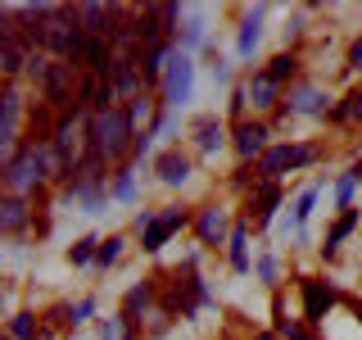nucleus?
Listing matches in <instances>:
<instances>
[{
    "mask_svg": "<svg viewBox=\"0 0 362 340\" xmlns=\"http://www.w3.org/2000/svg\"><path fill=\"white\" fill-rule=\"evenodd\" d=\"M14 336L18 340H37V322H32V313H18L14 317Z\"/></svg>",
    "mask_w": 362,
    "mask_h": 340,
    "instance_id": "4be33fe9",
    "label": "nucleus"
},
{
    "mask_svg": "<svg viewBox=\"0 0 362 340\" xmlns=\"http://www.w3.org/2000/svg\"><path fill=\"white\" fill-rule=\"evenodd\" d=\"M45 96L54 100V105H59V100H68V64H54L50 73H45Z\"/></svg>",
    "mask_w": 362,
    "mask_h": 340,
    "instance_id": "9d476101",
    "label": "nucleus"
},
{
    "mask_svg": "<svg viewBox=\"0 0 362 340\" xmlns=\"http://www.w3.org/2000/svg\"><path fill=\"white\" fill-rule=\"evenodd\" d=\"M32 41L45 45V50H54V55H82V23H77V9H45V18H41V28L32 32Z\"/></svg>",
    "mask_w": 362,
    "mask_h": 340,
    "instance_id": "f257e3e1",
    "label": "nucleus"
},
{
    "mask_svg": "<svg viewBox=\"0 0 362 340\" xmlns=\"http://www.w3.org/2000/svg\"><path fill=\"white\" fill-rule=\"evenodd\" d=\"M113 196H118V200H132V173H122L118 181H113Z\"/></svg>",
    "mask_w": 362,
    "mask_h": 340,
    "instance_id": "a878e982",
    "label": "nucleus"
},
{
    "mask_svg": "<svg viewBox=\"0 0 362 340\" xmlns=\"http://www.w3.org/2000/svg\"><path fill=\"white\" fill-rule=\"evenodd\" d=\"M286 336H290V340H313L308 332H303V327H286Z\"/></svg>",
    "mask_w": 362,
    "mask_h": 340,
    "instance_id": "c756f323",
    "label": "nucleus"
},
{
    "mask_svg": "<svg viewBox=\"0 0 362 340\" xmlns=\"http://www.w3.org/2000/svg\"><path fill=\"white\" fill-rule=\"evenodd\" d=\"M349 173H354V181H362V164H358V168H349Z\"/></svg>",
    "mask_w": 362,
    "mask_h": 340,
    "instance_id": "7c9ffc66",
    "label": "nucleus"
},
{
    "mask_svg": "<svg viewBox=\"0 0 362 340\" xmlns=\"http://www.w3.org/2000/svg\"><path fill=\"white\" fill-rule=\"evenodd\" d=\"M344 113H354V118H362V91H354V96H349V109Z\"/></svg>",
    "mask_w": 362,
    "mask_h": 340,
    "instance_id": "cd10ccee",
    "label": "nucleus"
},
{
    "mask_svg": "<svg viewBox=\"0 0 362 340\" xmlns=\"http://www.w3.org/2000/svg\"><path fill=\"white\" fill-rule=\"evenodd\" d=\"M199 232H204V241H213V236H222V213H204V218H199Z\"/></svg>",
    "mask_w": 362,
    "mask_h": 340,
    "instance_id": "6ab92c4d",
    "label": "nucleus"
},
{
    "mask_svg": "<svg viewBox=\"0 0 362 340\" xmlns=\"http://www.w3.org/2000/svg\"><path fill=\"white\" fill-rule=\"evenodd\" d=\"M354 222H358V218H354V213H344V218H339V222H335V232H331V236H326V254H335V245H339V241H344V236H349V232H354Z\"/></svg>",
    "mask_w": 362,
    "mask_h": 340,
    "instance_id": "2eb2a0df",
    "label": "nucleus"
},
{
    "mask_svg": "<svg viewBox=\"0 0 362 340\" xmlns=\"http://www.w3.org/2000/svg\"><path fill=\"white\" fill-rule=\"evenodd\" d=\"M190 77H195L190 60L186 55H173V68H168V105H186L190 100Z\"/></svg>",
    "mask_w": 362,
    "mask_h": 340,
    "instance_id": "20e7f679",
    "label": "nucleus"
},
{
    "mask_svg": "<svg viewBox=\"0 0 362 340\" xmlns=\"http://www.w3.org/2000/svg\"><path fill=\"white\" fill-rule=\"evenodd\" d=\"M32 168H37V154H32V150H23V154L14 159V164L5 168V186H14V191L32 186V177H37V173H32Z\"/></svg>",
    "mask_w": 362,
    "mask_h": 340,
    "instance_id": "0eeeda50",
    "label": "nucleus"
},
{
    "mask_svg": "<svg viewBox=\"0 0 362 340\" xmlns=\"http://www.w3.org/2000/svg\"><path fill=\"white\" fill-rule=\"evenodd\" d=\"M349 64H354V68H362V37L354 41V50H349Z\"/></svg>",
    "mask_w": 362,
    "mask_h": 340,
    "instance_id": "c85d7f7f",
    "label": "nucleus"
},
{
    "mask_svg": "<svg viewBox=\"0 0 362 340\" xmlns=\"http://www.w3.org/2000/svg\"><path fill=\"white\" fill-rule=\"evenodd\" d=\"M258 23H263V9H254V14H249V23L240 28V55L254 50V41H258Z\"/></svg>",
    "mask_w": 362,
    "mask_h": 340,
    "instance_id": "4468645a",
    "label": "nucleus"
},
{
    "mask_svg": "<svg viewBox=\"0 0 362 340\" xmlns=\"http://www.w3.org/2000/svg\"><path fill=\"white\" fill-rule=\"evenodd\" d=\"M290 109H299V113H322V109H326V100H322V96H317V91H303V96H299V100H294V105H290Z\"/></svg>",
    "mask_w": 362,
    "mask_h": 340,
    "instance_id": "f3484780",
    "label": "nucleus"
},
{
    "mask_svg": "<svg viewBox=\"0 0 362 340\" xmlns=\"http://www.w3.org/2000/svg\"><path fill=\"white\" fill-rule=\"evenodd\" d=\"M331 304H335L331 286H322V281H303V313H308V322H322Z\"/></svg>",
    "mask_w": 362,
    "mask_h": 340,
    "instance_id": "39448f33",
    "label": "nucleus"
},
{
    "mask_svg": "<svg viewBox=\"0 0 362 340\" xmlns=\"http://www.w3.org/2000/svg\"><path fill=\"white\" fill-rule=\"evenodd\" d=\"M290 73H294V60H290V55H276V60H272V68H267L272 82H281V77H290Z\"/></svg>",
    "mask_w": 362,
    "mask_h": 340,
    "instance_id": "412c9836",
    "label": "nucleus"
},
{
    "mask_svg": "<svg viewBox=\"0 0 362 340\" xmlns=\"http://www.w3.org/2000/svg\"><path fill=\"white\" fill-rule=\"evenodd\" d=\"M313 204H317V191H303V196H299V204H294V222H308V213H313Z\"/></svg>",
    "mask_w": 362,
    "mask_h": 340,
    "instance_id": "aec40b11",
    "label": "nucleus"
},
{
    "mask_svg": "<svg viewBox=\"0 0 362 340\" xmlns=\"http://www.w3.org/2000/svg\"><path fill=\"white\" fill-rule=\"evenodd\" d=\"M23 227H28V204L0 200V232H23Z\"/></svg>",
    "mask_w": 362,
    "mask_h": 340,
    "instance_id": "1a4fd4ad",
    "label": "nucleus"
},
{
    "mask_svg": "<svg viewBox=\"0 0 362 340\" xmlns=\"http://www.w3.org/2000/svg\"><path fill=\"white\" fill-rule=\"evenodd\" d=\"M145 113H150V105H145V96H136V105H132V123H141Z\"/></svg>",
    "mask_w": 362,
    "mask_h": 340,
    "instance_id": "bb28decb",
    "label": "nucleus"
},
{
    "mask_svg": "<svg viewBox=\"0 0 362 340\" xmlns=\"http://www.w3.org/2000/svg\"><path fill=\"white\" fill-rule=\"evenodd\" d=\"M249 96H254V105H272V100H276V82H272L267 73H258L254 86H249Z\"/></svg>",
    "mask_w": 362,
    "mask_h": 340,
    "instance_id": "f8f14e48",
    "label": "nucleus"
},
{
    "mask_svg": "<svg viewBox=\"0 0 362 340\" xmlns=\"http://www.w3.org/2000/svg\"><path fill=\"white\" fill-rule=\"evenodd\" d=\"M258 340H272V336H258Z\"/></svg>",
    "mask_w": 362,
    "mask_h": 340,
    "instance_id": "2f4dec72",
    "label": "nucleus"
},
{
    "mask_svg": "<svg viewBox=\"0 0 362 340\" xmlns=\"http://www.w3.org/2000/svg\"><path fill=\"white\" fill-rule=\"evenodd\" d=\"M158 177H163L168 186H177V181H186V177H190V159H186V154H177V150L158 154Z\"/></svg>",
    "mask_w": 362,
    "mask_h": 340,
    "instance_id": "6e6552de",
    "label": "nucleus"
},
{
    "mask_svg": "<svg viewBox=\"0 0 362 340\" xmlns=\"http://www.w3.org/2000/svg\"><path fill=\"white\" fill-rule=\"evenodd\" d=\"M95 245H100V241H90V236H86V241H77V245H73V264H90Z\"/></svg>",
    "mask_w": 362,
    "mask_h": 340,
    "instance_id": "b1692460",
    "label": "nucleus"
},
{
    "mask_svg": "<svg viewBox=\"0 0 362 340\" xmlns=\"http://www.w3.org/2000/svg\"><path fill=\"white\" fill-rule=\"evenodd\" d=\"M335 196H339V204H344V209H349V200H354V173H349V177H339Z\"/></svg>",
    "mask_w": 362,
    "mask_h": 340,
    "instance_id": "393cba45",
    "label": "nucleus"
},
{
    "mask_svg": "<svg viewBox=\"0 0 362 340\" xmlns=\"http://www.w3.org/2000/svg\"><path fill=\"white\" fill-rule=\"evenodd\" d=\"M303 164H313L308 145H276V150L263 159V177H281L286 168H303Z\"/></svg>",
    "mask_w": 362,
    "mask_h": 340,
    "instance_id": "7ed1b4c3",
    "label": "nucleus"
},
{
    "mask_svg": "<svg viewBox=\"0 0 362 340\" xmlns=\"http://www.w3.org/2000/svg\"><path fill=\"white\" fill-rule=\"evenodd\" d=\"M263 128H240V132H235V145H240V154H258V150H263Z\"/></svg>",
    "mask_w": 362,
    "mask_h": 340,
    "instance_id": "9b49d317",
    "label": "nucleus"
},
{
    "mask_svg": "<svg viewBox=\"0 0 362 340\" xmlns=\"http://www.w3.org/2000/svg\"><path fill=\"white\" fill-rule=\"evenodd\" d=\"M122 254V241H118V236H109V241H100V249H95V259H100V264H113V259H118Z\"/></svg>",
    "mask_w": 362,
    "mask_h": 340,
    "instance_id": "a211bd4d",
    "label": "nucleus"
},
{
    "mask_svg": "<svg viewBox=\"0 0 362 340\" xmlns=\"http://www.w3.org/2000/svg\"><path fill=\"white\" fill-rule=\"evenodd\" d=\"M231 264L240 268V272L249 268V254H245V232H235V236H231Z\"/></svg>",
    "mask_w": 362,
    "mask_h": 340,
    "instance_id": "5701e85b",
    "label": "nucleus"
},
{
    "mask_svg": "<svg viewBox=\"0 0 362 340\" xmlns=\"http://www.w3.org/2000/svg\"><path fill=\"white\" fill-rule=\"evenodd\" d=\"M90 154H109L118 159L122 150H127V136H132V113L127 109H105L95 113V128H90Z\"/></svg>",
    "mask_w": 362,
    "mask_h": 340,
    "instance_id": "f03ea898",
    "label": "nucleus"
},
{
    "mask_svg": "<svg viewBox=\"0 0 362 340\" xmlns=\"http://www.w3.org/2000/svg\"><path fill=\"white\" fill-rule=\"evenodd\" d=\"M222 145V128L218 123H199V150H218Z\"/></svg>",
    "mask_w": 362,
    "mask_h": 340,
    "instance_id": "dca6fc26",
    "label": "nucleus"
},
{
    "mask_svg": "<svg viewBox=\"0 0 362 340\" xmlns=\"http://www.w3.org/2000/svg\"><path fill=\"white\" fill-rule=\"evenodd\" d=\"M181 222H186V213H163V218H150V227H141V232H145V249H163L168 236L181 232Z\"/></svg>",
    "mask_w": 362,
    "mask_h": 340,
    "instance_id": "423d86ee",
    "label": "nucleus"
},
{
    "mask_svg": "<svg viewBox=\"0 0 362 340\" xmlns=\"http://www.w3.org/2000/svg\"><path fill=\"white\" fill-rule=\"evenodd\" d=\"M276 200H281V191L276 186H263V196H258V227H267L272 222V209H276Z\"/></svg>",
    "mask_w": 362,
    "mask_h": 340,
    "instance_id": "ddd939ff",
    "label": "nucleus"
}]
</instances>
